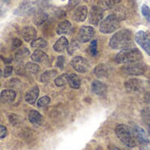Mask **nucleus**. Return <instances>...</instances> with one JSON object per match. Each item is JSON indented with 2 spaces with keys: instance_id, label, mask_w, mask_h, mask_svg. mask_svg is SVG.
I'll return each instance as SVG.
<instances>
[{
  "instance_id": "1",
  "label": "nucleus",
  "mask_w": 150,
  "mask_h": 150,
  "mask_svg": "<svg viewBox=\"0 0 150 150\" xmlns=\"http://www.w3.org/2000/svg\"><path fill=\"white\" fill-rule=\"evenodd\" d=\"M133 44V33L128 29H122L116 32L109 41V46L112 49H125L131 47Z\"/></svg>"
},
{
  "instance_id": "2",
  "label": "nucleus",
  "mask_w": 150,
  "mask_h": 150,
  "mask_svg": "<svg viewBox=\"0 0 150 150\" xmlns=\"http://www.w3.org/2000/svg\"><path fill=\"white\" fill-rule=\"evenodd\" d=\"M143 56L142 52L135 47H127L121 49V51L116 55L115 61L120 64H127L136 62H141Z\"/></svg>"
},
{
  "instance_id": "3",
  "label": "nucleus",
  "mask_w": 150,
  "mask_h": 150,
  "mask_svg": "<svg viewBox=\"0 0 150 150\" xmlns=\"http://www.w3.org/2000/svg\"><path fill=\"white\" fill-rule=\"evenodd\" d=\"M115 133L120 141L127 148H134L136 146V139L133 130L125 124H120L115 128Z\"/></svg>"
},
{
  "instance_id": "4",
  "label": "nucleus",
  "mask_w": 150,
  "mask_h": 150,
  "mask_svg": "<svg viewBox=\"0 0 150 150\" xmlns=\"http://www.w3.org/2000/svg\"><path fill=\"white\" fill-rule=\"evenodd\" d=\"M120 20L114 14H110L105 18L99 24V30L104 34H109L116 32L120 25Z\"/></svg>"
},
{
  "instance_id": "5",
  "label": "nucleus",
  "mask_w": 150,
  "mask_h": 150,
  "mask_svg": "<svg viewBox=\"0 0 150 150\" xmlns=\"http://www.w3.org/2000/svg\"><path fill=\"white\" fill-rule=\"evenodd\" d=\"M148 69L147 65L142 62H136L132 63H127L122 66L121 71L127 75L130 76H141L146 73Z\"/></svg>"
},
{
  "instance_id": "6",
  "label": "nucleus",
  "mask_w": 150,
  "mask_h": 150,
  "mask_svg": "<svg viewBox=\"0 0 150 150\" xmlns=\"http://www.w3.org/2000/svg\"><path fill=\"white\" fill-rule=\"evenodd\" d=\"M71 67L79 73H85L89 70L91 64L90 62L82 56H76L70 62Z\"/></svg>"
},
{
  "instance_id": "7",
  "label": "nucleus",
  "mask_w": 150,
  "mask_h": 150,
  "mask_svg": "<svg viewBox=\"0 0 150 150\" xmlns=\"http://www.w3.org/2000/svg\"><path fill=\"white\" fill-rule=\"evenodd\" d=\"M135 41L136 43L150 55V39L149 34L145 31H139L135 34Z\"/></svg>"
},
{
  "instance_id": "8",
  "label": "nucleus",
  "mask_w": 150,
  "mask_h": 150,
  "mask_svg": "<svg viewBox=\"0 0 150 150\" xmlns=\"http://www.w3.org/2000/svg\"><path fill=\"white\" fill-rule=\"evenodd\" d=\"M33 11H34V6L33 3L29 0H24L14 10L13 14L17 16H27L32 14Z\"/></svg>"
},
{
  "instance_id": "9",
  "label": "nucleus",
  "mask_w": 150,
  "mask_h": 150,
  "mask_svg": "<svg viewBox=\"0 0 150 150\" xmlns=\"http://www.w3.org/2000/svg\"><path fill=\"white\" fill-rule=\"evenodd\" d=\"M95 35V30L92 26L83 25L78 32V40L82 43L90 41Z\"/></svg>"
},
{
  "instance_id": "10",
  "label": "nucleus",
  "mask_w": 150,
  "mask_h": 150,
  "mask_svg": "<svg viewBox=\"0 0 150 150\" xmlns=\"http://www.w3.org/2000/svg\"><path fill=\"white\" fill-rule=\"evenodd\" d=\"M103 15H104V10L99 6L94 5L90 11V15H89L90 23L94 25H98L100 22L103 20Z\"/></svg>"
},
{
  "instance_id": "11",
  "label": "nucleus",
  "mask_w": 150,
  "mask_h": 150,
  "mask_svg": "<svg viewBox=\"0 0 150 150\" xmlns=\"http://www.w3.org/2000/svg\"><path fill=\"white\" fill-rule=\"evenodd\" d=\"M143 82L141 79L137 78H131L126 81L125 83V88L127 92L130 93H135L139 92L143 88Z\"/></svg>"
},
{
  "instance_id": "12",
  "label": "nucleus",
  "mask_w": 150,
  "mask_h": 150,
  "mask_svg": "<svg viewBox=\"0 0 150 150\" xmlns=\"http://www.w3.org/2000/svg\"><path fill=\"white\" fill-rule=\"evenodd\" d=\"M133 132L134 134V137L136 139V142H138L142 145H148L149 144L150 140L147 132L139 126H134L133 128Z\"/></svg>"
},
{
  "instance_id": "13",
  "label": "nucleus",
  "mask_w": 150,
  "mask_h": 150,
  "mask_svg": "<svg viewBox=\"0 0 150 150\" xmlns=\"http://www.w3.org/2000/svg\"><path fill=\"white\" fill-rule=\"evenodd\" d=\"M88 15V8L85 5H80L76 7L73 13V18L76 22H83Z\"/></svg>"
},
{
  "instance_id": "14",
  "label": "nucleus",
  "mask_w": 150,
  "mask_h": 150,
  "mask_svg": "<svg viewBox=\"0 0 150 150\" xmlns=\"http://www.w3.org/2000/svg\"><path fill=\"white\" fill-rule=\"evenodd\" d=\"M91 91L98 96H105L107 92V86L98 80H94L91 83Z\"/></svg>"
},
{
  "instance_id": "15",
  "label": "nucleus",
  "mask_w": 150,
  "mask_h": 150,
  "mask_svg": "<svg viewBox=\"0 0 150 150\" xmlns=\"http://www.w3.org/2000/svg\"><path fill=\"white\" fill-rule=\"evenodd\" d=\"M39 93H40V91H39L38 86H34V87L31 88L25 93V101L30 105H33L39 97Z\"/></svg>"
},
{
  "instance_id": "16",
  "label": "nucleus",
  "mask_w": 150,
  "mask_h": 150,
  "mask_svg": "<svg viewBox=\"0 0 150 150\" xmlns=\"http://www.w3.org/2000/svg\"><path fill=\"white\" fill-rule=\"evenodd\" d=\"M21 36L25 41H30L35 39L37 36V32L33 26H25L21 30Z\"/></svg>"
},
{
  "instance_id": "17",
  "label": "nucleus",
  "mask_w": 150,
  "mask_h": 150,
  "mask_svg": "<svg viewBox=\"0 0 150 150\" xmlns=\"http://www.w3.org/2000/svg\"><path fill=\"white\" fill-rule=\"evenodd\" d=\"M16 98V92L13 90H4L0 94V101L2 103H11Z\"/></svg>"
},
{
  "instance_id": "18",
  "label": "nucleus",
  "mask_w": 150,
  "mask_h": 150,
  "mask_svg": "<svg viewBox=\"0 0 150 150\" xmlns=\"http://www.w3.org/2000/svg\"><path fill=\"white\" fill-rule=\"evenodd\" d=\"M31 59L34 62L44 63L48 61V55L41 50H36L31 55Z\"/></svg>"
},
{
  "instance_id": "19",
  "label": "nucleus",
  "mask_w": 150,
  "mask_h": 150,
  "mask_svg": "<svg viewBox=\"0 0 150 150\" xmlns=\"http://www.w3.org/2000/svg\"><path fill=\"white\" fill-rule=\"evenodd\" d=\"M28 120L33 125H35V126H40L43 122L42 115L38 111H35V110H33L29 112Z\"/></svg>"
},
{
  "instance_id": "20",
  "label": "nucleus",
  "mask_w": 150,
  "mask_h": 150,
  "mask_svg": "<svg viewBox=\"0 0 150 150\" xmlns=\"http://www.w3.org/2000/svg\"><path fill=\"white\" fill-rule=\"evenodd\" d=\"M69 46V41L67 40L66 37L62 36L61 37L54 45V50L55 52H58V53H62Z\"/></svg>"
},
{
  "instance_id": "21",
  "label": "nucleus",
  "mask_w": 150,
  "mask_h": 150,
  "mask_svg": "<svg viewBox=\"0 0 150 150\" xmlns=\"http://www.w3.org/2000/svg\"><path fill=\"white\" fill-rule=\"evenodd\" d=\"M94 74L98 78H105L109 74V68L105 64H98L94 69Z\"/></svg>"
},
{
  "instance_id": "22",
  "label": "nucleus",
  "mask_w": 150,
  "mask_h": 150,
  "mask_svg": "<svg viewBox=\"0 0 150 150\" xmlns=\"http://www.w3.org/2000/svg\"><path fill=\"white\" fill-rule=\"evenodd\" d=\"M71 29V24L69 21L68 20H63L61 23H59V25H57L56 28V33L57 34L62 35V34H67L69 33Z\"/></svg>"
},
{
  "instance_id": "23",
  "label": "nucleus",
  "mask_w": 150,
  "mask_h": 150,
  "mask_svg": "<svg viewBox=\"0 0 150 150\" xmlns=\"http://www.w3.org/2000/svg\"><path fill=\"white\" fill-rule=\"evenodd\" d=\"M47 19V14L46 12H44L43 11H37L34 12L33 15V22L35 25H40L41 24H43L46 20Z\"/></svg>"
},
{
  "instance_id": "24",
  "label": "nucleus",
  "mask_w": 150,
  "mask_h": 150,
  "mask_svg": "<svg viewBox=\"0 0 150 150\" xmlns=\"http://www.w3.org/2000/svg\"><path fill=\"white\" fill-rule=\"evenodd\" d=\"M120 2V0H98L96 5L99 6L103 10H107V9H111Z\"/></svg>"
},
{
  "instance_id": "25",
  "label": "nucleus",
  "mask_w": 150,
  "mask_h": 150,
  "mask_svg": "<svg viewBox=\"0 0 150 150\" xmlns=\"http://www.w3.org/2000/svg\"><path fill=\"white\" fill-rule=\"evenodd\" d=\"M68 83L73 89H79L81 85V80L76 74H70L68 77Z\"/></svg>"
},
{
  "instance_id": "26",
  "label": "nucleus",
  "mask_w": 150,
  "mask_h": 150,
  "mask_svg": "<svg viewBox=\"0 0 150 150\" xmlns=\"http://www.w3.org/2000/svg\"><path fill=\"white\" fill-rule=\"evenodd\" d=\"M40 70V67L34 62H27L25 67V71L29 76H33L37 74Z\"/></svg>"
},
{
  "instance_id": "27",
  "label": "nucleus",
  "mask_w": 150,
  "mask_h": 150,
  "mask_svg": "<svg viewBox=\"0 0 150 150\" xmlns=\"http://www.w3.org/2000/svg\"><path fill=\"white\" fill-rule=\"evenodd\" d=\"M57 76V71L54 70V69H52V70H47V71H45L41 76H40V81L42 83H47L49 81H51L53 78H54L55 76Z\"/></svg>"
},
{
  "instance_id": "28",
  "label": "nucleus",
  "mask_w": 150,
  "mask_h": 150,
  "mask_svg": "<svg viewBox=\"0 0 150 150\" xmlns=\"http://www.w3.org/2000/svg\"><path fill=\"white\" fill-rule=\"evenodd\" d=\"M79 48H80V41L79 40H72L69 44V46L67 47V51H68V54L69 55H72Z\"/></svg>"
},
{
  "instance_id": "29",
  "label": "nucleus",
  "mask_w": 150,
  "mask_h": 150,
  "mask_svg": "<svg viewBox=\"0 0 150 150\" xmlns=\"http://www.w3.org/2000/svg\"><path fill=\"white\" fill-rule=\"evenodd\" d=\"M30 54L29 50L25 47H23L19 50H18V52L15 54V60L18 62H21L23 61L28 54Z\"/></svg>"
},
{
  "instance_id": "30",
  "label": "nucleus",
  "mask_w": 150,
  "mask_h": 150,
  "mask_svg": "<svg viewBox=\"0 0 150 150\" xmlns=\"http://www.w3.org/2000/svg\"><path fill=\"white\" fill-rule=\"evenodd\" d=\"M47 42L43 38H39V39L33 40L31 43V46L33 48H43V47H47Z\"/></svg>"
},
{
  "instance_id": "31",
  "label": "nucleus",
  "mask_w": 150,
  "mask_h": 150,
  "mask_svg": "<svg viewBox=\"0 0 150 150\" xmlns=\"http://www.w3.org/2000/svg\"><path fill=\"white\" fill-rule=\"evenodd\" d=\"M68 77H69V75H68V74H62V75L59 76L54 80L55 85L58 86V87L64 86V85L68 83Z\"/></svg>"
},
{
  "instance_id": "32",
  "label": "nucleus",
  "mask_w": 150,
  "mask_h": 150,
  "mask_svg": "<svg viewBox=\"0 0 150 150\" xmlns=\"http://www.w3.org/2000/svg\"><path fill=\"white\" fill-rule=\"evenodd\" d=\"M113 14L116 15V17L120 20L125 19L127 18V11H126V9L124 7H118V8H116Z\"/></svg>"
},
{
  "instance_id": "33",
  "label": "nucleus",
  "mask_w": 150,
  "mask_h": 150,
  "mask_svg": "<svg viewBox=\"0 0 150 150\" xmlns=\"http://www.w3.org/2000/svg\"><path fill=\"white\" fill-rule=\"evenodd\" d=\"M142 119L145 121V123L148 125L150 130V107L146 108L142 111Z\"/></svg>"
},
{
  "instance_id": "34",
  "label": "nucleus",
  "mask_w": 150,
  "mask_h": 150,
  "mask_svg": "<svg viewBox=\"0 0 150 150\" xmlns=\"http://www.w3.org/2000/svg\"><path fill=\"white\" fill-rule=\"evenodd\" d=\"M50 103V98L47 96H44L42 98H40L38 102H37V105L38 107H45L47 106L48 104Z\"/></svg>"
},
{
  "instance_id": "35",
  "label": "nucleus",
  "mask_w": 150,
  "mask_h": 150,
  "mask_svg": "<svg viewBox=\"0 0 150 150\" xmlns=\"http://www.w3.org/2000/svg\"><path fill=\"white\" fill-rule=\"evenodd\" d=\"M89 52L93 56H96L98 54V42H97L96 40L91 41V43L90 45V47H89Z\"/></svg>"
},
{
  "instance_id": "36",
  "label": "nucleus",
  "mask_w": 150,
  "mask_h": 150,
  "mask_svg": "<svg viewBox=\"0 0 150 150\" xmlns=\"http://www.w3.org/2000/svg\"><path fill=\"white\" fill-rule=\"evenodd\" d=\"M142 13L144 16V18L150 22V9L147 4H143L142 6Z\"/></svg>"
},
{
  "instance_id": "37",
  "label": "nucleus",
  "mask_w": 150,
  "mask_h": 150,
  "mask_svg": "<svg viewBox=\"0 0 150 150\" xmlns=\"http://www.w3.org/2000/svg\"><path fill=\"white\" fill-rule=\"evenodd\" d=\"M64 62H65V59L63 56H59L56 60V66L60 69H63L64 67Z\"/></svg>"
},
{
  "instance_id": "38",
  "label": "nucleus",
  "mask_w": 150,
  "mask_h": 150,
  "mask_svg": "<svg viewBox=\"0 0 150 150\" xmlns=\"http://www.w3.org/2000/svg\"><path fill=\"white\" fill-rule=\"evenodd\" d=\"M12 71H13V69H12V67H11V66H6V67H5V69H4V74H3V76H4V77L10 76L12 74Z\"/></svg>"
},
{
  "instance_id": "39",
  "label": "nucleus",
  "mask_w": 150,
  "mask_h": 150,
  "mask_svg": "<svg viewBox=\"0 0 150 150\" xmlns=\"http://www.w3.org/2000/svg\"><path fill=\"white\" fill-rule=\"evenodd\" d=\"M21 44H22V41L19 39L15 38L12 41V49H16V48L19 47L21 46Z\"/></svg>"
},
{
  "instance_id": "40",
  "label": "nucleus",
  "mask_w": 150,
  "mask_h": 150,
  "mask_svg": "<svg viewBox=\"0 0 150 150\" xmlns=\"http://www.w3.org/2000/svg\"><path fill=\"white\" fill-rule=\"evenodd\" d=\"M7 129L4 127V126H1L0 125V139H3V138H5L7 136Z\"/></svg>"
},
{
  "instance_id": "41",
  "label": "nucleus",
  "mask_w": 150,
  "mask_h": 150,
  "mask_svg": "<svg viewBox=\"0 0 150 150\" xmlns=\"http://www.w3.org/2000/svg\"><path fill=\"white\" fill-rule=\"evenodd\" d=\"M144 99H145V102H146L147 104H149V105H150V91H149V92H147V93L145 94Z\"/></svg>"
},
{
  "instance_id": "42",
  "label": "nucleus",
  "mask_w": 150,
  "mask_h": 150,
  "mask_svg": "<svg viewBox=\"0 0 150 150\" xmlns=\"http://www.w3.org/2000/svg\"><path fill=\"white\" fill-rule=\"evenodd\" d=\"M110 150H121V149H120L119 148H112V149H111Z\"/></svg>"
},
{
  "instance_id": "43",
  "label": "nucleus",
  "mask_w": 150,
  "mask_h": 150,
  "mask_svg": "<svg viewBox=\"0 0 150 150\" xmlns=\"http://www.w3.org/2000/svg\"><path fill=\"white\" fill-rule=\"evenodd\" d=\"M2 76H3V72H2V70L0 69V77H1Z\"/></svg>"
},
{
  "instance_id": "44",
  "label": "nucleus",
  "mask_w": 150,
  "mask_h": 150,
  "mask_svg": "<svg viewBox=\"0 0 150 150\" xmlns=\"http://www.w3.org/2000/svg\"><path fill=\"white\" fill-rule=\"evenodd\" d=\"M3 1H4L5 3H6V2H9V0H3Z\"/></svg>"
}]
</instances>
